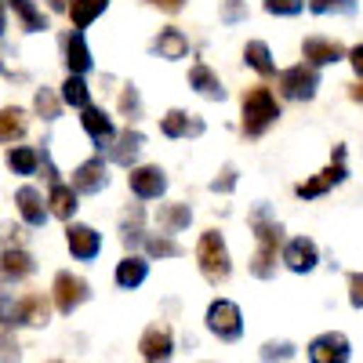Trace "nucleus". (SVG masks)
Segmentation results:
<instances>
[{
    "label": "nucleus",
    "instance_id": "nucleus-1",
    "mask_svg": "<svg viewBox=\"0 0 363 363\" xmlns=\"http://www.w3.org/2000/svg\"><path fill=\"white\" fill-rule=\"evenodd\" d=\"M251 229H255V240H258V251L251 258V272L258 280H272L277 277V255L284 247V225L269 215V207H255Z\"/></svg>",
    "mask_w": 363,
    "mask_h": 363
},
{
    "label": "nucleus",
    "instance_id": "nucleus-2",
    "mask_svg": "<svg viewBox=\"0 0 363 363\" xmlns=\"http://www.w3.org/2000/svg\"><path fill=\"white\" fill-rule=\"evenodd\" d=\"M280 120V102L269 87H251L240 99V131L247 138H262Z\"/></svg>",
    "mask_w": 363,
    "mask_h": 363
},
{
    "label": "nucleus",
    "instance_id": "nucleus-3",
    "mask_svg": "<svg viewBox=\"0 0 363 363\" xmlns=\"http://www.w3.org/2000/svg\"><path fill=\"white\" fill-rule=\"evenodd\" d=\"M196 265L203 272L207 284H225L233 277V258H229V247L218 229H207L200 233V244H196Z\"/></svg>",
    "mask_w": 363,
    "mask_h": 363
},
{
    "label": "nucleus",
    "instance_id": "nucleus-4",
    "mask_svg": "<svg viewBox=\"0 0 363 363\" xmlns=\"http://www.w3.org/2000/svg\"><path fill=\"white\" fill-rule=\"evenodd\" d=\"M207 330L218 342H240V335H244V313H240L236 301H229V298L211 301L207 306Z\"/></svg>",
    "mask_w": 363,
    "mask_h": 363
},
{
    "label": "nucleus",
    "instance_id": "nucleus-5",
    "mask_svg": "<svg viewBox=\"0 0 363 363\" xmlns=\"http://www.w3.org/2000/svg\"><path fill=\"white\" fill-rule=\"evenodd\" d=\"M277 84H280V95H284V99H291V102H309V99H316V91H320V73H316V66H309V62H298V66L284 69V73L277 77Z\"/></svg>",
    "mask_w": 363,
    "mask_h": 363
},
{
    "label": "nucleus",
    "instance_id": "nucleus-6",
    "mask_svg": "<svg viewBox=\"0 0 363 363\" xmlns=\"http://www.w3.org/2000/svg\"><path fill=\"white\" fill-rule=\"evenodd\" d=\"M345 178H349V171H345V145H338L335 157H330V167L320 171V174H313L309 182H301V186H298V196H301V200H316V196H323L327 189L342 186Z\"/></svg>",
    "mask_w": 363,
    "mask_h": 363
},
{
    "label": "nucleus",
    "instance_id": "nucleus-7",
    "mask_svg": "<svg viewBox=\"0 0 363 363\" xmlns=\"http://www.w3.org/2000/svg\"><path fill=\"white\" fill-rule=\"evenodd\" d=\"M91 298V284L84 277H73V272H58L55 277V309L73 316L84 301Z\"/></svg>",
    "mask_w": 363,
    "mask_h": 363
},
{
    "label": "nucleus",
    "instance_id": "nucleus-8",
    "mask_svg": "<svg viewBox=\"0 0 363 363\" xmlns=\"http://www.w3.org/2000/svg\"><path fill=\"white\" fill-rule=\"evenodd\" d=\"M128 186L138 200H160L167 193V171L160 164H145V167H131Z\"/></svg>",
    "mask_w": 363,
    "mask_h": 363
},
{
    "label": "nucleus",
    "instance_id": "nucleus-9",
    "mask_svg": "<svg viewBox=\"0 0 363 363\" xmlns=\"http://www.w3.org/2000/svg\"><path fill=\"white\" fill-rule=\"evenodd\" d=\"M349 356H352L349 338L338 335V330H327V335H316L309 342V359L313 363H345Z\"/></svg>",
    "mask_w": 363,
    "mask_h": 363
},
{
    "label": "nucleus",
    "instance_id": "nucleus-10",
    "mask_svg": "<svg viewBox=\"0 0 363 363\" xmlns=\"http://www.w3.org/2000/svg\"><path fill=\"white\" fill-rule=\"evenodd\" d=\"M280 258L291 272H313L316 262H320V247L309 236H298V240H287V244L280 247Z\"/></svg>",
    "mask_w": 363,
    "mask_h": 363
},
{
    "label": "nucleus",
    "instance_id": "nucleus-11",
    "mask_svg": "<svg viewBox=\"0 0 363 363\" xmlns=\"http://www.w3.org/2000/svg\"><path fill=\"white\" fill-rule=\"evenodd\" d=\"M66 244H69L73 258H80V262H91V258H99V251H102V233H95L91 225H84V222H73V218H69V229H66Z\"/></svg>",
    "mask_w": 363,
    "mask_h": 363
},
{
    "label": "nucleus",
    "instance_id": "nucleus-12",
    "mask_svg": "<svg viewBox=\"0 0 363 363\" xmlns=\"http://www.w3.org/2000/svg\"><path fill=\"white\" fill-rule=\"evenodd\" d=\"M109 186V171H106V160L102 157H91L84 160L77 171H73V189L84 193V196H95Z\"/></svg>",
    "mask_w": 363,
    "mask_h": 363
},
{
    "label": "nucleus",
    "instance_id": "nucleus-13",
    "mask_svg": "<svg viewBox=\"0 0 363 363\" xmlns=\"http://www.w3.org/2000/svg\"><path fill=\"white\" fill-rule=\"evenodd\" d=\"M138 352H142V359H149V363L171 359V352H174V335H171V327H164V323L145 327V335H142V342H138Z\"/></svg>",
    "mask_w": 363,
    "mask_h": 363
},
{
    "label": "nucleus",
    "instance_id": "nucleus-14",
    "mask_svg": "<svg viewBox=\"0 0 363 363\" xmlns=\"http://www.w3.org/2000/svg\"><path fill=\"white\" fill-rule=\"evenodd\" d=\"M80 124H84L87 138L95 142V145H109V142H113V135H116L113 116H109L106 109H99V106H91V102L80 109Z\"/></svg>",
    "mask_w": 363,
    "mask_h": 363
},
{
    "label": "nucleus",
    "instance_id": "nucleus-15",
    "mask_svg": "<svg viewBox=\"0 0 363 363\" xmlns=\"http://www.w3.org/2000/svg\"><path fill=\"white\" fill-rule=\"evenodd\" d=\"M142 149H145V135L135 131V128H128V131L113 135V142H109V160L120 164V167H131V164L138 160Z\"/></svg>",
    "mask_w": 363,
    "mask_h": 363
},
{
    "label": "nucleus",
    "instance_id": "nucleus-16",
    "mask_svg": "<svg viewBox=\"0 0 363 363\" xmlns=\"http://www.w3.org/2000/svg\"><path fill=\"white\" fill-rule=\"evenodd\" d=\"M160 131H164L167 138H200V135L207 131V124H203L200 116L186 113V109H171V113L160 120Z\"/></svg>",
    "mask_w": 363,
    "mask_h": 363
},
{
    "label": "nucleus",
    "instance_id": "nucleus-17",
    "mask_svg": "<svg viewBox=\"0 0 363 363\" xmlns=\"http://www.w3.org/2000/svg\"><path fill=\"white\" fill-rule=\"evenodd\" d=\"M301 55H306L309 66H330V62H342L345 58V48L338 40H327V37H306V44H301Z\"/></svg>",
    "mask_w": 363,
    "mask_h": 363
},
{
    "label": "nucleus",
    "instance_id": "nucleus-18",
    "mask_svg": "<svg viewBox=\"0 0 363 363\" xmlns=\"http://www.w3.org/2000/svg\"><path fill=\"white\" fill-rule=\"evenodd\" d=\"M37 272V262L29 251L22 247H4V255H0V277L4 280H26Z\"/></svg>",
    "mask_w": 363,
    "mask_h": 363
},
{
    "label": "nucleus",
    "instance_id": "nucleus-19",
    "mask_svg": "<svg viewBox=\"0 0 363 363\" xmlns=\"http://www.w3.org/2000/svg\"><path fill=\"white\" fill-rule=\"evenodd\" d=\"M15 203H18V215H22L26 225H44V222H48V203H44L40 189L22 186V189L15 193Z\"/></svg>",
    "mask_w": 363,
    "mask_h": 363
},
{
    "label": "nucleus",
    "instance_id": "nucleus-20",
    "mask_svg": "<svg viewBox=\"0 0 363 363\" xmlns=\"http://www.w3.org/2000/svg\"><path fill=\"white\" fill-rule=\"evenodd\" d=\"M77 189L73 186H62V182H51V196H48V215H55V218H62V222H69L73 215H77Z\"/></svg>",
    "mask_w": 363,
    "mask_h": 363
},
{
    "label": "nucleus",
    "instance_id": "nucleus-21",
    "mask_svg": "<svg viewBox=\"0 0 363 363\" xmlns=\"http://www.w3.org/2000/svg\"><path fill=\"white\" fill-rule=\"evenodd\" d=\"M153 51H157L160 58H167V62H178V58L189 55V40H186V33H182V29L167 26V29H160V37L153 40Z\"/></svg>",
    "mask_w": 363,
    "mask_h": 363
},
{
    "label": "nucleus",
    "instance_id": "nucleus-22",
    "mask_svg": "<svg viewBox=\"0 0 363 363\" xmlns=\"http://www.w3.org/2000/svg\"><path fill=\"white\" fill-rule=\"evenodd\" d=\"M145 277H149V262L138 258V255H128L124 262L116 265V287H120V291H135V287H142Z\"/></svg>",
    "mask_w": 363,
    "mask_h": 363
},
{
    "label": "nucleus",
    "instance_id": "nucleus-23",
    "mask_svg": "<svg viewBox=\"0 0 363 363\" xmlns=\"http://www.w3.org/2000/svg\"><path fill=\"white\" fill-rule=\"evenodd\" d=\"M15 316H18V323L44 327V323L51 320V306H48V298H44V294H26V298H18Z\"/></svg>",
    "mask_w": 363,
    "mask_h": 363
},
{
    "label": "nucleus",
    "instance_id": "nucleus-24",
    "mask_svg": "<svg viewBox=\"0 0 363 363\" xmlns=\"http://www.w3.org/2000/svg\"><path fill=\"white\" fill-rule=\"evenodd\" d=\"M189 87L196 91V95H203V99H211V102H222L225 99V87H222V80L211 73L203 62H196L193 69H189Z\"/></svg>",
    "mask_w": 363,
    "mask_h": 363
},
{
    "label": "nucleus",
    "instance_id": "nucleus-25",
    "mask_svg": "<svg viewBox=\"0 0 363 363\" xmlns=\"http://www.w3.org/2000/svg\"><path fill=\"white\" fill-rule=\"evenodd\" d=\"M189 222H193L189 203H164V207L157 211V225H160V233H167V236L189 229Z\"/></svg>",
    "mask_w": 363,
    "mask_h": 363
},
{
    "label": "nucleus",
    "instance_id": "nucleus-26",
    "mask_svg": "<svg viewBox=\"0 0 363 363\" xmlns=\"http://www.w3.org/2000/svg\"><path fill=\"white\" fill-rule=\"evenodd\" d=\"M91 66H95V58H91V51H87V40H84V33L77 29V33H69V37H66V69L84 77Z\"/></svg>",
    "mask_w": 363,
    "mask_h": 363
},
{
    "label": "nucleus",
    "instance_id": "nucleus-27",
    "mask_svg": "<svg viewBox=\"0 0 363 363\" xmlns=\"http://www.w3.org/2000/svg\"><path fill=\"white\" fill-rule=\"evenodd\" d=\"M244 62H247L258 77H272V73H277V62H272V51H269L265 40H247V48H244Z\"/></svg>",
    "mask_w": 363,
    "mask_h": 363
},
{
    "label": "nucleus",
    "instance_id": "nucleus-28",
    "mask_svg": "<svg viewBox=\"0 0 363 363\" xmlns=\"http://www.w3.org/2000/svg\"><path fill=\"white\" fill-rule=\"evenodd\" d=\"M8 8L22 18L26 33H40V29H48V18H44V11L33 4V0H8Z\"/></svg>",
    "mask_w": 363,
    "mask_h": 363
},
{
    "label": "nucleus",
    "instance_id": "nucleus-29",
    "mask_svg": "<svg viewBox=\"0 0 363 363\" xmlns=\"http://www.w3.org/2000/svg\"><path fill=\"white\" fill-rule=\"evenodd\" d=\"M26 113L22 109H15V106H8V109H0V145L4 142H18L22 135H26Z\"/></svg>",
    "mask_w": 363,
    "mask_h": 363
},
{
    "label": "nucleus",
    "instance_id": "nucleus-30",
    "mask_svg": "<svg viewBox=\"0 0 363 363\" xmlns=\"http://www.w3.org/2000/svg\"><path fill=\"white\" fill-rule=\"evenodd\" d=\"M106 8H109V0H73V4H69L66 11H69V18H73V26H77V29H87V26L95 22Z\"/></svg>",
    "mask_w": 363,
    "mask_h": 363
},
{
    "label": "nucleus",
    "instance_id": "nucleus-31",
    "mask_svg": "<svg viewBox=\"0 0 363 363\" xmlns=\"http://www.w3.org/2000/svg\"><path fill=\"white\" fill-rule=\"evenodd\" d=\"M62 106H73V109H84L87 102H91V87H87V80L80 77V73H69L66 77V84H62Z\"/></svg>",
    "mask_w": 363,
    "mask_h": 363
},
{
    "label": "nucleus",
    "instance_id": "nucleus-32",
    "mask_svg": "<svg viewBox=\"0 0 363 363\" xmlns=\"http://www.w3.org/2000/svg\"><path fill=\"white\" fill-rule=\"evenodd\" d=\"M8 167L15 174H37L40 153H37V149H29V145H15V149H8Z\"/></svg>",
    "mask_w": 363,
    "mask_h": 363
},
{
    "label": "nucleus",
    "instance_id": "nucleus-33",
    "mask_svg": "<svg viewBox=\"0 0 363 363\" xmlns=\"http://www.w3.org/2000/svg\"><path fill=\"white\" fill-rule=\"evenodd\" d=\"M142 222H145V215H142V207L135 203L128 215H124V222H120V236H124V247H135L138 240H142Z\"/></svg>",
    "mask_w": 363,
    "mask_h": 363
},
{
    "label": "nucleus",
    "instance_id": "nucleus-34",
    "mask_svg": "<svg viewBox=\"0 0 363 363\" xmlns=\"http://www.w3.org/2000/svg\"><path fill=\"white\" fill-rule=\"evenodd\" d=\"M145 255L149 258H182V247L164 233V236H145Z\"/></svg>",
    "mask_w": 363,
    "mask_h": 363
},
{
    "label": "nucleus",
    "instance_id": "nucleus-35",
    "mask_svg": "<svg viewBox=\"0 0 363 363\" xmlns=\"http://www.w3.org/2000/svg\"><path fill=\"white\" fill-rule=\"evenodd\" d=\"M33 106H37L40 120H58V113H62V99H58V95H55L51 87L37 91V99H33Z\"/></svg>",
    "mask_w": 363,
    "mask_h": 363
},
{
    "label": "nucleus",
    "instance_id": "nucleus-36",
    "mask_svg": "<svg viewBox=\"0 0 363 363\" xmlns=\"http://www.w3.org/2000/svg\"><path fill=\"white\" fill-rule=\"evenodd\" d=\"M313 15H356V0H309Z\"/></svg>",
    "mask_w": 363,
    "mask_h": 363
},
{
    "label": "nucleus",
    "instance_id": "nucleus-37",
    "mask_svg": "<svg viewBox=\"0 0 363 363\" xmlns=\"http://www.w3.org/2000/svg\"><path fill=\"white\" fill-rule=\"evenodd\" d=\"M120 113H124L128 120H138L142 116V99H138V87L128 84L124 91H120Z\"/></svg>",
    "mask_w": 363,
    "mask_h": 363
},
{
    "label": "nucleus",
    "instance_id": "nucleus-38",
    "mask_svg": "<svg viewBox=\"0 0 363 363\" xmlns=\"http://www.w3.org/2000/svg\"><path fill=\"white\" fill-rule=\"evenodd\" d=\"M265 11L269 15H284V18H294L306 11V0H265Z\"/></svg>",
    "mask_w": 363,
    "mask_h": 363
},
{
    "label": "nucleus",
    "instance_id": "nucleus-39",
    "mask_svg": "<svg viewBox=\"0 0 363 363\" xmlns=\"http://www.w3.org/2000/svg\"><path fill=\"white\" fill-rule=\"evenodd\" d=\"M15 309H18V301L4 291V284H0V323L4 327H18V316H15Z\"/></svg>",
    "mask_w": 363,
    "mask_h": 363
},
{
    "label": "nucleus",
    "instance_id": "nucleus-40",
    "mask_svg": "<svg viewBox=\"0 0 363 363\" xmlns=\"http://www.w3.org/2000/svg\"><path fill=\"white\" fill-rule=\"evenodd\" d=\"M244 18H247V4H244V0H225L222 22H225V26H236V22H244Z\"/></svg>",
    "mask_w": 363,
    "mask_h": 363
},
{
    "label": "nucleus",
    "instance_id": "nucleus-41",
    "mask_svg": "<svg viewBox=\"0 0 363 363\" xmlns=\"http://www.w3.org/2000/svg\"><path fill=\"white\" fill-rule=\"evenodd\" d=\"M236 178H240V174H236V167H233V164H225V167H222V178L211 182V193H233V189H236Z\"/></svg>",
    "mask_w": 363,
    "mask_h": 363
},
{
    "label": "nucleus",
    "instance_id": "nucleus-42",
    "mask_svg": "<svg viewBox=\"0 0 363 363\" xmlns=\"http://www.w3.org/2000/svg\"><path fill=\"white\" fill-rule=\"evenodd\" d=\"M0 359H18V342L11 335V327L0 330Z\"/></svg>",
    "mask_w": 363,
    "mask_h": 363
},
{
    "label": "nucleus",
    "instance_id": "nucleus-43",
    "mask_svg": "<svg viewBox=\"0 0 363 363\" xmlns=\"http://www.w3.org/2000/svg\"><path fill=\"white\" fill-rule=\"evenodd\" d=\"M349 301H352V309H363V272L349 277Z\"/></svg>",
    "mask_w": 363,
    "mask_h": 363
},
{
    "label": "nucleus",
    "instance_id": "nucleus-44",
    "mask_svg": "<svg viewBox=\"0 0 363 363\" xmlns=\"http://www.w3.org/2000/svg\"><path fill=\"white\" fill-rule=\"evenodd\" d=\"M294 356V349L284 342V345H277V342H269V345H262V359H291Z\"/></svg>",
    "mask_w": 363,
    "mask_h": 363
},
{
    "label": "nucleus",
    "instance_id": "nucleus-45",
    "mask_svg": "<svg viewBox=\"0 0 363 363\" xmlns=\"http://www.w3.org/2000/svg\"><path fill=\"white\" fill-rule=\"evenodd\" d=\"M345 58H349V66H352V69L363 77V44H356L352 51H345Z\"/></svg>",
    "mask_w": 363,
    "mask_h": 363
},
{
    "label": "nucleus",
    "instance_id": "nucleus-46",
    "mask_svg": "<svg viewBox=\"0 0 363 363\" xmlns=\"http://www.w3.org/2000/svg\"><path fill=\"white\" fill-rule=\"evenodd\" d=\"M149 4L160 8V11H167V15H174V11H182V4H186V0H149Z\"/></svg>",
    "mask_w": 363,
    "mask_h": 363
},
{
    "label": "nucleus",
    "instance_id": "nucleus-47",
    "mask_svg": "<svg viewBox=\"0 0 363 363\" xmlns=\"http://www.w3.org/2000/svg\"><path fill=\"white\" fill-rule=\"evenodd\" d=\"M48 8H51V11H66L69 0H48Z\"/></svg>",
    "mask_w": 363,
    "mask_h": 363
},
{
    "label": "nucleus",
    "instance_id": "nucleus-48",
    "mask_svg": "<svg viewBox=\"0 0 363 363\" xmlns=\"http://www.w3.org/2000/svg\"><path fill=\"white\" fill-rule=\"evenodd\" d=\"M349 95H352V102H363V80H359V84L349 91Z\"/></svg>",
    "mask_w": 363,
    "mask_h": 363
},
{
    "label": "nucleus",
    "instance_id": "nucleus-49",
    "mask_svg": "<svg viewBox=\"0 0 363 363\" xmlns=\"http://www.w3.org/2000/svg\"><path fill=\"white\" fill-rule=\"evenodd\" d=\"M8 33V18H4V0H0V37Z\"/></svg>",
    "mask_w": 363,
    "mask_h": 363
}]
</instances>
